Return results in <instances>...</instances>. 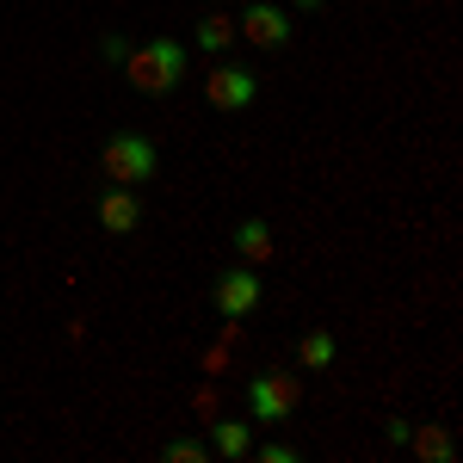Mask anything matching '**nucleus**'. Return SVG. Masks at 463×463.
<instances>
[{"label": "nucleus", "instance_id": "obj_1", "mask_svg": "<svg viewBox=\"0 0 463 463\" xmlns=\"http://www.w3.org/2000/svg\"><path fill=\"white\" fill-rule=\"evenodd\" d=\"M185 69H192V56H185V43H179V37H148V43H137V50L124 56L130 87H137V93H148V99L174 93L179 80H185Z\"/></svg>", "mask_w": 463, "mask_h": 463}, {"label": "nucleus", "instance_id": "obj_2", "mask_svg": "<svg viewBox=\"0 0 463 463\" xmlns=\"http://www.w3.org/2000/svg\"><path fill=\"white\" fill-rule=\"evenodd\" d=\"M161 167V148L148 143L143 130H111L106 148H99V174L106 185H148Z\"/></svg>", "mask_w": 463, "mask_h": 463}, {"label": "nucleus", "instance_id": "obj_3", "mask_svg": "<svg viewBox=\"0 0 463 463\" xmlns=\"http://www.w3.org/2000/svg\"><path fill=\"white\" fill-rule=\"evenodd\" d=\"M297 402H303V383L290 371H260V377H248V414L260 427H285L290 414H297Z\"/></svg>", "mask_w": 463, "mask_h": 463}, {"label": "nucleus", "instance_id": "obj_4", "mask_svg": "<svg viewBox=\"0 0 463 463\" xmlns=\"http://www.w3.org/2000/svg\"><path fill=\"white\" fill-rule=\"evenodd\" d=\"M204 99H211L216 111H248L253 99H260V80H253V69H241L235 56H216V69L204 74Z\"/></svg>", "mask_w": 463, "mask_h": 463}, {"label": "nucleus", "instance_id": "obj_5", "mask_svg": "<svg viewBox=\"0 0 463 463\" xmlns=\"http://www.w3.org/2000/svg\"><path fill=\"white\" fill-rule=\"evenodd\" d=\"M260 297H266V285H260V272H253V266H229V272L211 285V303H216V316H222V321L253 316V309H260Z\"/></svg>", "mask_w": 463, "mask_h": 463}, {"label": "nucleus", "instance_id": "obj_6", "mask_svg": "<svg viewBox=\"0 0 463 463\" xmlns=\"http://www.w3.org/2000/svg\"><path fill=\"white\" fill-rule=\"evenodd\" d=\"M235 32L248 37V43H260V50H285L297 25H290V13L279 6V0H253L248 13L235 19Z\"/></svg>", "mask_w": 463, "mask_h": 463}, {"label": "nucleus", "instance_id": "obj_7", "mask_svg": "<svg viewBox=\"0 0 463 463\" xmlns=\"http://www.w3.org/2000/svg\"><path fill=\"white\" fill-rule=\"evenodd\" d=\"M137 222H143L137 185H106V192H99V229H106V235H137Z\"/></svg>", "mask_w": 463, "mask_h": 463}, {"label": "nucleus", "instance_id": "obj_8", "mask_svg": "<svg viewBox=\"0 0 463 463\" xmlns=\"http://www.w3.org/2000/svg\"><path fill=\"white\" fill-rule=\"evenodd\" d=\"M229 248L241 253V266H272L279 260V235L266 229V216H241L235 235H229Z\"/></svg>", "mask_w": 463, "mask_h": 463}, {"label": "nucleus", "instance_id": "obj_9", "mask_svg": "<svg viewBox=\"0 0 463 463\" xmlns=\"http://www.w3.org/2000/svg\"><path fill=\"white\" fill-rule=\"evenodd\" d=\"M235 19H229V13H204V19H198V32H192V43H198V50H204V56H229V50H235Z\"/></svg>", "mask_w": 463, "mask_h": 463}, {"label": "nucleus", "instance_id": "obj_10", "mask_svg": "<svg viewBox=\"0 0 463 463\" xmlns=\"http://www.w3.org/2000/svg\"><path fill=\"white\" fill-rule=\"evenodd\" d=\"M204 445H211V458H248L253 451V427L248 420H216Z\"/></svg>", "mask_w": 463, "mask_h": 463}, {"label": "nucleus", "instance_id": "obj_11", "mask_svg": "<svg viewBox=\"0 0 463 463\" xmlns=\"http://www.w3.org/2000/svg\"><path fill=\"white\" fill-rule=\"evenodd\" d=\"M334 358H340V340H334L327 327H309V334L297 340V364H303V371H327Z\"/></svg>", "mask_w": 463, "mask_h": 463}, {"label": "nucleus", "instance_id": "obj_12", "mask_svg": "<svg viewBox=\"0 0 463 463\" xmlns=\"http://www.w3.org/2000/svg\"><path fill=\"white\" fill-rule=\"evenodd\" d=\"M408 445H414V458L420 463H451V451H458V439L445 427H414L408 432Z\"/></svg>", "mask_w": 463, "mask_h": 463}, {"label": "nucleus", "instance_id": "obj_13", "mask_svg": "<svg viewBox=\"0 0 463 463\" xmlns=\"http://www.w3.org/2000/svg\"><path fill=\"white\" fill-rule=\"evenodd\" d=\"M161 458H167V463H204V458H211V445H204V439H167Z\"/></svg>", "mask_w": 463, "mask_h": 463}, {"label": "nucleus", "instance_id": "obj_14", "mask_svg": "<svg viewBox=\"0 0 463 463\" xmlns=\"http://www.w3.org/2000/svg\"><path fill=\"white\" fill-rule=\"evenodd\" d=\"M260 463H297V445L272 439V445H260Z\"/></svg>", "mask_w": 463, "mask_h": 463}, {"label": "nucleus", "instance_id": "obj_15", "mask_svg": "<svg viewBox=\"0 0 463 463\" xmlns=\"http://www.w3.org/2000/svg\"><path fill=\"white\" fill-rule=\"evenodd\" d=\"M408 432H414V427H408L402 414H390V427H383V439H390V445H408Z\"/></svg>", "mask_w": 463, "mask_h": 463}, {"label": "nucleus", "instance_id": "obj_16", "mask_svg": "<svg viewBox=\"0 0 463 463\" xmlns=\"http://www.w3.org/2000/svg\"><path fill=\"white\" fill-rule=\"evenodd\" d=\"M297 6H303V13H316V6H321V0H297Z\"/></svg>", "mask_w": 463, "mask_h": 463}]
</instances>
